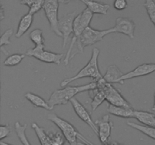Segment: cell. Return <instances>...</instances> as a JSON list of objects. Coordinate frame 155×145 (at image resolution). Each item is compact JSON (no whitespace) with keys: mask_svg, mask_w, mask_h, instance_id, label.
Masks as SVG:
<instances>
[{"mask_svg":"<svg viewBox=\"0 0 155 145\" xmlns=\"http://www.w3.org/2000/svg\"><path fill=\"white\" fill-rule=\"evenodd\" d=\"M97 82L92 81V82L86 85L77 86H66L63 89H58L54 91L51 95L50 98L47 101L48 105L52 110L55 106L64 105L68 104L72 98H74L78 94L83 92H89L92 89H96Z\"/></svg>","mask_w":155,"mask_h":145,"instance_id":"obj_1","label":"cell"},{"mask_svg":"<svg viewBox=\"0 0 155 145\" xmlns=\"http://www.w3.org/2000/svg\"><path fill=\"white\" fill-rule=\"evenodd\" d=\"M99 54V49L97 48H94L92 51V57H91L90 60L88 62L87 64L84 67L82 68L75 76L63 80L61 83V86L63 88L66 87V86H68V84L72 82L73 81H75V80L79 79L86 78V77H89V78L92 79L93 81L95 82H98V80L102 79L103 76L100 72L98 63Z\"/></svg>","mask_w":155,"mask_h":145,"instance_id":"obj_2","label":"cell"},{"mask_svg":"<svg viewBox=\"0 0 155 145\" xmlns=\"http://www.w3.org/2000/svg\"><path fill=\"white\" fill-rule=\"evenodd\" d=\"M48 119H49L51 122H52L58 127L70 145H77V142H78L77 139H80L83 142L87 143L90 145H94L92 142H90L84 136L82 135L72 124L65 119L59 117L54 113H50L48 116Z\"/></svg>","mask_w":155,"mask_h":145,"instance_id":"obj_3","label":"cell"},{"mask_svg":"<svg viewBox=\"0 0 155 145\" xmlns=\"http://www.w3.org/2000/svg\"><path fill=\"white\" fill-rule=\"evenodd\" d=\"M97 88L104 91L106 95V101L108 104L126 108H133L131 104L123 97L120 91L114 87L110 83L107 82L103 78L97 82Z\"/></svg>","mask_w":155,"mask_h":145,"instance_id":"obj_4","label":"cell"},{"mask_svg":"<svg viewBox=\"0 0 155 145\" xmlns=\"http://www.w3.org/2000/svg\"><path fill=\"white\" fill-rule=\"evenodd\" d=\"M44 48H45V45H35L33 48L27 50L25 54L29 57H34L42 62H45V63H54L58 65L60 64L64 57V54L45 51Z\"/></svg>","mask_w":155,"mask_h":145,"instance_id":"obj_5","label":"cell"},{"mask_svg":"<svg viewBox=\"0 0 155 145\" xmlns=\"http://www.w3.org/2000/svg\"><path fill=\"white\" fill-rule=\"evenodd\" d=\"M59 2L60 0H45L43 10L45 17L49 23L51 31L55 33L58 36L62 37L61 33L58 28Z\"/></svg>","mask_w":155,"mask_h":145,"instance_id":"obj_6","label":"cell"},{"mask_svg":"<svg viewBox=\"0 0 155 145\" xmlns=\"http://www.w3.org/2000/svg\"><path fill=\"white\" fill-rule=\"evenodd\" d=\"M113 33H114V27L108 30H95L89 26L83 31V34L80 36V45L84 48L86 46L95 45L97 42H101L104 36Z\"/></svg>","mask_w":155,"mask_h":145,"instance_id":"obj_7","label":"cell"},{"mask_svg":"<svg viewBox=\"0 0 155 145\" xmlns=\"http://www.w3.org/2000/svg\"><path fill=\"white\" fill-rule=\"evenodd\" d=\"M77 16V12L74 11L66 14L61 19H59L58 28L63 38L64 48L66 47L67 42L71 35L74 34V22Z\"/></svg>","mask_w":155,"mask_h":145,"instance_id":"obj_8","label":"cell"},{"mask_svg":"<svg viewBox=\"0 0 155 145\" xmlns=\"http://www.w3.org/2000/svg\"><path fill=\"white\" fill-rule=\"evenodd\" d=\"M70 102L72 104L73 108H74V111H75L77 116H78L82 121L86 122V123L92 128V131L95 132V134L98 135V127H97L95 122H94L93 120H92L90 113L88 111L87 109H86L76 98H72Z\"/></svg>","mask_w":155,"mask_h":145,"instance_id":"obj_9","label":"cell"},{"mask_svg":"<svg viewBox=\"0 0 155 145\" xmlns=\"http://www.w3.org/2000/svg\"><path fill=\"white\" fill-rule=\"evenodd\" d=\"M154 72H155V63H142V64L139 65L137 67L135 68L133 70L124 74V76L119 79L118 83L124 85L125 80L131 79H135L137 78V77L145 76L149 75Z\"/></svg>","mask_w":155,"mask_h":145,"instance_id":"obj_10","label":"cell"},{"mask_svg":"<svg viewBox=\"0 0 155 145\" xmlns=\"http://www.w3.org/2000/svg\"><path fill=\"white\" fill-rule=\"evenodd\" d=\"M98 127V137L101 143H107L111 134L113 123L110 119L109 115H104L95 122Z\"/></svg>","mask_w":155,"mask_h":145,"instance_id":"obj_11","label":"cell"},{"mask_svg":"<svg viewBox=\"0 0 155 145\" xmlns=\"http://www.w3.org/2000/svg\"><path fill=\"white\" fill-rule=\"evenodd\" d=\"M136 24L134 21L129 18H122L119 17L116 19V23L114 27V33H123L129 36L130 39L134 38Z\"/></svg>","mask_w":155,"mask_h":145,"instance_id":"obj_12","label":"cell"},{"mask_svg":"<svg viewBox=\"0 0 155 145\" xmlns=\"http://www.w3.org/2000/svg\"><path fill=\"white\" fill-rule=\"evenodd\" d=\"M83 2L86 5V8H89L93 14H99L105 15L107 14L110 5L106 3L101 2L94 1V0H80Z\"/></svg>","mask_w":155,"mask_h":145,"instance_id":"obj_13","label":"cell"},{"mask_svg":"<svg viewBox=\"0 0 155 145\" xmlns=\"http://www.w3.org/2000/svg\"><path fill=\"white\" fill-rule=\"evenodd\" d=\"M133 118L139 120L144 125L155 127V115L151 112L134 110Z\"/></svg>","mask_w":155,"mask_h":145,"instance_id":"obj_14","label":"cell"},{"mask_svg":"<svg viewBox=\"0 0 155 145\" xmlns=\"http://www.w3.org/2000/svg\"><path fill=\"white\" fill-rule=\"evenodd\" d=\"M33 21V15L30 14V13H27L21 17V20L19 21L18 30L15 33V37L21 38L25 33H27V30L31 27Z\"/></svg>","mask_w":155,"mask_h":145,"instance_id":"obj_15","label":"cell"},{"mask_svg":"<svg viewBox=\"0 0 155 145\" xmlns=\"http://www.w3.org/2000/svg\"><path fill=\"white\" fill-rule=\"evenodd\" d=\"M107 111L109 114L119 116V117L133 118L134 109L126 108V107H117V106H114L108 104Z\"/></svg>","mask_w":155,"mask_h":145,"instance_id":"obj_16","label":"cell"},{"mask_svg":"<svg viewBox=\"0 0 155 145\" xmlns=\"http://www.w3.org/2000/svg\"><path fill=\"white\" fill-rule=\"evenodd\" d=\"M89 95L92 99L91 107L93 111H95L104 101H106V95L104 92L100 90L98 88L89 91Z\"/></svg>","mask_w":155,"mask_h":145,"instance_id":"obj_17","label":"cell"},{"mask_svg":"<svg viewBox=\"0 0 155 145\" xmlns=\"http://www.w3.org/2000/svg\"><path fill=\"white\" fill-rule=\"evenodd\" d=\"M124 76V73L116 65H110L107 67L103 79L108 83H118L119 79Z\"/></svg>","mask_w":155,"mask_h":145,"instance_id":"obj_18","label":"cell"},{"mask_svg":"<svg viewBox=\"0 0 155 145\" xmlns=\"http://www.w3.org/2000/svg\"><path fill=\"white\" fill-rule=\"evenodd\" d=\"M24 97H25V98L27 101H30L35 107L45 109V110H51V108L48 105V102L45 101L43 98H42L39 95H36L34 93H32V92H27L24 95Z\"/></svg>","mask_w":155,"mask_h":145,"instance_id":"obj_19","label":"cell"},{"mask_svg":"<svg viewBox=\"0 0 155 145\" xmlns=\"http://www.w3.org/2000/svg\"><path fill=\"white\" fill-rule=\"evenodd\" d=\"M31 126L37 135L41 145H53L50 140L49 137H48V134H47V132H45V129L42 127L39 126L36 122H33Z\"/></svg>","mask_w":155,"mask_h":145,"instance_id":"obj_20","label":"cell"},{"mask_svg":"<svg viewBox=\"0 0 155 145\" xmlns=\"http://www.w3.org/2000/svg\"><path fill=\"white\" fill-rule=\"evenodd\" d=\"M127 125L130 127H132V128L141 131V132L143 133L144 134L147 135L148 137L155 140V127L139 125V124L135 123L133 122H127Z\"/></svg>","mask_w":155,"mask_h":145,"instance_id":"obj_21","label":"cell"},{"mask_svg":"<svg viewBox=\"0 0 155 145\" xmlns=\"http://www.w3.org/2000/svg\"><path fill=\"white\" fill-rule=\"evenodd\" d=\"M27 124H22L20 123L19 122H16L15 123V130L16 132L17 136L18 138L20 139L21 142L22 143L23 145H31V143L29 141L28 138H27V135H26V129H27Z\"/></svg>","mask_w":155,"mask_h":145,"instance_id":"obj_22","label":"cell"},{"mask_svg":"<svg viewBox=\"0 0 155 145\" xmlns=\"http://www.w3.org/2000/svg\"><path fill=\"white\" fill-rule=\"evenodd\" d=\"M25 54H14L12 55H9L6 57L5 60L3 62L4 66H15L19 64L24 58L25 57Z\"/></svg>","mask_w":155,"mask_h":145,"instance_id":"obj_23","label":"cell"},{"mask_svg":"<svg viewBox=\"0 0 155 145\" xmlns=\"http://www.w3.org/2000/svg\"><path fill=\"white\" fill-rule=\"evenodd\" d=\"M30 39L35 45H45V39L43 37V32L41 29H35L30 33Z\"/></svg>","mask_w":155,"mask_h":145,"instance_id":"obj_24","label":"cell"},{"mask_svg":"<svg viewBox=\"0 0 155 145\" xmlns=\"http://www.w3.org/2000/svg\"><path fill=\"white\" fill-rule=\"evenodd\" d=\"M143 6L146 9L148 17L155 27V1L154 0H145Z\"/></svg>","mask_w":155,"mask_h":145,"instance_id":"obj_25","label":"cell"},{"mask_svg":"<svg viewBox=\"0 0 155 145\" xmlns=\"http://www.w3.org/2000/svg\"><path fill=\"white\" fill-rule=\"evenodd\" d=\"M48 136L53 145H64L66 139L62 133H60L59 131L49 132L48 134Z\"/></svg>","mask_w":155,"mask_h":145,"instance_id":"obj_26","label":"cell"},{"mask_svg":"<svg viewBox=\"0 0 155 145\" xmlns=\"http://www.w3.org/2000/svg\"><path fill=\"white\" fill-rule=\"evenodd\" d=\"M12 35H13V30L12 29H8V30H6L1 36V39H0V48H1L2 51L4 49L3 47L5 45H8L11 44L10 38Z\"/></svg>","mask_w":155,"mask_h":145,"instance_id":"obj_27","label":"cell"},{"mask_svg":"<svg viewBox=\"0 0 155 145\" xmlns=\"http://www.w3.org/2000/svg\"><path fill=\"white\" fill-rule=\"evenodd\" d=\"M45 0H36L34 2V4L29 9V12L30 14L34 15L35 14H36L37 12H39L41 9H43L44 4H45Z\"/></svg>","mask_w":155,"mask_h":145,"instance_id":"obj_28","label":"cell"},{"mask_svg":"<svg viewBox=\"0 0 155 145\" xmlns=\"http://www.w3.org/2000/svg\"><path fill=\"white\" fill-rule=\"evenodd\" d=\"M12 132V128L9 125H0V140H3L5 137H7Z\"/></svg>","mask_w":155,"mask_h":145,"instance_id":"obj_29","label":"cell"},{"mask_svg":"<svg viewBox=\"0 0 155 145\" xmlns=\"http://www.w3.org/2000/svg\"><path fill=\"white\" fill-rule=\"evenodd\" d=\"M128 6L127 0H114V8L118 11H122L126 9Z\"/></svg>","mask_w":155,"mask_h":145,"instance_id":"obj_30","label":"cell"},{"mask_svg":"<svg viewBox=\"0 0 155 145\" xmlns=\"http://www.w3.org/2000/svg\"><path fill=\"white\" fill-rule=\"evenodd\" d=\"M36 0H19L20 3L21 5H24L28 6L29 8L34 4V2H36Z\"/></svg>","mask_w":155,"mask_h":145,"instance_id":"obj_31","label":"cell"},{"mask_svg":"<svg viewBox=\"0 0 155 145\" xmlns=\"http://www.w3.org/2000/svg\"><path fill=\"white\" fill-rule=\"evenodd\" d=\"M5 18V12H4V7L2 5L1 6V11H0V18L1 21H2Z\"/></svg>","mask_w":155,"mask_h":145,"instance_id":"obj_32","label":"cell"},{"mask_svg":"<svg viewBox=\"0 0 155 145\" xmlns=\"http://www.w3.org/2000/svg\"><path fill=\"white\" fill-rule=\"evenodd\" d=\"M102 145H118V143L117 142H112V143H102Z\"/></svg>","mask_w":155,"mask_h":145,"instance_id":"obj_33","label":"cell"},{"mask_svg":"<svg viewBox=\"0 0 155 145\" xmlns=\"http://www.w3.org/2000/svg\"><path fill=\"white\" fill-rule=\"evenodd\" d=\"M77 145H90L87 143H85V142H82V141H78L77 142Z\"/></svg>","mask_w":155,"mask_h":145,"instance_id":"obj_34","label":"cell"},{"mask_svg":"<svg viewBox=\"0 0 155 145\" xmlns=\"http://www.w3.org/2000/svg\"><path fill=\"white\" fill-rule=\"evenodd\" d=\"M154 105H153L152 108H151V110H153V111L155 112V92H154Z\"/></svg>","mask_w":155,"mask_h":145,"instance_id":"obj_35","label":"cell"},{"mask_svg":"<svg viewBox=\"0 0 155 145\" xmlns=\"http://www.w3.org/2000/svg\"><path fill=\"white\" fill-rule=\"evenodd\" d=\"M0 145H12L10 144V143H5V142H3V141H0Z\"/></svg>","mask_w":155,"mask_h":145,"instance_id":"obj_36","label":"cell"},{"mask_svg":"<svg viewBox=\"0 0 155 145\" xmlns=\"http://www.w3.org/2000/svg\"><path fill=\"white\" fill-rule=\"evenodd\" d=\"M118 145H123V144H119V143H118Z\"/></svg>","mask_w":155,"mask_h":145,"instance_id":"obj_37","label":"cell"}]
</instances>
